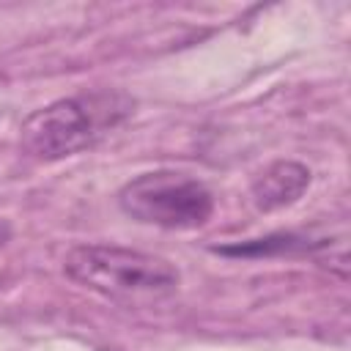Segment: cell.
I'll return each mask as SVG.
<instances>
[{
    "instance_id": "obj_4",
    "label": "cell",
    "mask_w": 351,
    "mask_h": 351,
    "mask_svg": "<svg viewBox=\"0 0 351 351\" xmlns=\"http://www.w3.org/2000/svg\"><path fill=\"white\" fill-rule=\"evenodd\" d=\"M307 186H310V170L302 162L280 159V162H271L252 181L250 195L258 211H277V208L296 203Z\"/></svg>"
},
{
    "instance_id": "obj_3",
    "label": "cell",
    "mask_w": 351,
    "mask_h": 351,
    "mask_svg": "<svg viewBox=\"0 0 351 351\" xmlns=\"http://www.w3.org/2000/svg\"><path fill=\"white\" fill-rule=\"evenodd\" d=\"M118 206L134 222L165 230H192L211 219L214 195L186 173L154 170L126 181L118 192Z\"/></svg>"
},
{
    "instance_id": "obj_1",
    "label": "cell",
    "mask_w": 351,
    "mask_h": 351,
    "mask_svg": "<svg viewBox=\"0 0 351 351\" xmlns=\"http://www.w3.org/2000/svg\"><path fill=\"white\" fill-rule=\"evenodd\" d=\"M132 110L134 99L110 88L66 96L22 121L19 145L33 159L58 162L96 145L110 129L126 121Z\"/></svg>"
},
{
    "instance_id": "obj_2",
    "label": "cell",
    "mask_w": 351,
    "mask_h": 351,
    "mask_svg": "<svg viewBox=\"0 0 351 351\" xmlns=\"http://www.w3.org/2000/svg\"><path fill=\"white\" fill-rule=\"evenodd\" d=\"M63 271L82 288L115 302L170 296L181 280L170 261L118 244H77L66 252Z\"/></svg>"
},
{
    "instance_id": "obj_5",
    "label": "cell",
    "mask_w": 351,
    "mask_h": 351,
    "mask_svg": "<svg viewBox=\"0 0 351 351\" xmlns=\"http://www.w3.org/2000/svg\"><path fill=\"white\" fill-rule=\"evenodd\" d=\"M11 239V225L5 222V219H0V250L5 247V241Z\"/></svg>"
}]
</instances>
